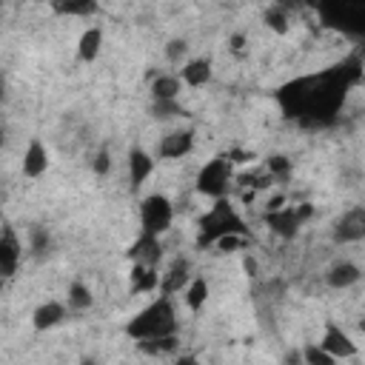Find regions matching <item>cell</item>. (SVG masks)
Returning <instances> with one entry per match:
<instances>
[{
  "label": "cell",
  "instance_id": "13",
  "mask_svg": "<svg viewBox=\"0 0 365 365\" xmlns=\"http://www.w3.org/2000/svg\"><path fill=\"white\" fill-rule=\"evenodd\" d=\"M63 319H66V305L57 302V299H46V302L37 305L34 314H31V325H34V331H48V328L60 325Z\"/></svg>",
  "mask_w": 365,
  "mask_h": 365
},
{
  "label": "cell",
  "instance_id": "37",
  "mask_svg": "<svg viewBox=\"0 0 365 365\" xmlns=\"http://www.w3.org/2000/svg\"><path fill=\"white\" fill-rule=\"evenodd\" d=\"M174 365H200V362H197V356H191V354H188V356H180Z\"/></svg>",
  "mask_w": 365,
  "mask_h": 365
},
{
  "label": "cell",
  "instance_id": "35",
  "mask_svg": "<svg viewBox=\"0 0 365 365\" xmlns=\"http://www.w3.org/2000/svg\"><path fill=\"white\" fill-rule=\"evenodd\" d=\"M242 268H245V274H248V277H257V271H259V265H257V259H254V257H245V259H242Z\"/></svg>",
  "mask_w": 365,
  "mask_h": 365
},
{
  "label": "cell",
  "instance_id": "1",
  "mask_svg": "<svg viewBox=\"0 0 365 365\" xmlns=\"http://www.w3.org/2000/svg\"><path fill=\"white\" fill-rule=\"evenodd\" d=\"M356 74H351L348 68H334L317 77H299L288 86L279 88L277 100L285 111V117H294L299 123H311V125H325L336 117L342 100H345V88L354 83Z\"/></svg>",
  "mask_w": 365,
  "mask_h": 365
},
{
  "label": "cell",
  "instance_id": "14",
  "mask_svg": "<svg viewBox=\"0 0 365 365\" xmlns=\"http://www.w3.org/2000/svg\"><path fill=\"white\" fill-rule=\"evenodd\" d=\"M151 171H154V160H151V154L145 151V148H131L128 151V180H131V185L134 188H140L148 177H151Z\"/></svg>",
  "mask_w": 365,
  "mask_h": 365
},
{
  "label": "cell",
  "instance_id": "26",
  "mask_svg": "<svg viewBox=\"0 0 365 365\" xmlns=\"http://www.w3.org/2000/svg\"><path fill=\"white\" fill-rule=\"evenodd\" d=\"M302 356H305V365H336V356H331L322 345L311 342L302 348Z\"/></svg>",
  "mask_w": 365,
  "mask_h": 365
},
{
  "label": "cell",
  "instance_id": "9",
  "mask_svg": "<svg viewBox=\"0 0 365 365\" xmlns=\"http://www.w3.org/2000/svg\"><path fill=\"white\" fill-rule=\"evenodd\" d=\"M191 148H194V131L180 128V131H168V134L160 140L157 154H160L163 160H180V157H185Z\"/></svg>",
  "mask_w": 365,
  "mask_h": 365
},
{
  "label": "cell",
  "instance_id": "32",
  "mask_svg": "<svg viewBox=\"0 0 365 365\" xmlns=\"http://www.w3.org/2000/svg\"><path fill=\"white\" fill-rule=\"evenodd\" d=\"M242 242H245V237H222V240L217 242V248H220V251H237Z\"/></svg>",
  "mask_w": 365,
  "mask_h": 365
},
{
  "label": "cell",
  "instance_id": "7",
  "mask_svg": "<svg viewBox=\"0 0 365 365\" xmlns=\"http://www.w3.org/2000/svg\"><path fill=\"white\" fill-rule=\"evenodd\" d=\"M128 259L131 265H148V268H157L160 259H163V245H160V237H151V234H143L131 242L128 248Z\"/></svg>",
  "mask_w": 365,
  "mask_h": 365
},
{
  "label": "cell",
  "instance_id": "20",
  "mask_svg": "<svg viewBox=\"0 0 365 365\" xmlns=\"http://www.w3.org/2000/svg\"><path fill=\"white\" fill-rule=\"evenodd\" d=\"M180 88H182L180 74H157L151 80V97H154V103L157 100H177Z\"/></svg>",
  "mask_w": 365,
  "mask_h": 365
},
{
  "label": "cell",
  "instance_id": "22",
  "mask_svg": "<svg viewBox=\"0 0 365 365\" xmlns=\"http://www.w3.org/2000/svg\"><path fill=\"white\" fill-rule=\"evenodd\" d=\"M177 345H180L177 334H171V336H157V339H143V342H137V348H140L143 354H151V356H163V354H171V351H177Z\"/></svg>",
  "mask_w": 365,
  "mask_h": 365
},
{
  "label": "cell",
  "instance_id": "2",
  "mask_svg": "<svg viewBox=\"0 0 365 365\" xmlns=\"http://www.w3.org/2000/svg\"><path fill=\"white\" fill-rule=\"evenodd\" d=\"M171 334H177V314H174L171 297H165V294L157 297L154 302H148L143 311H137L125 322V336H131L134 342L171 336Z\"/></svg>",
  "mask_w": 365,
  "mask_h": 365
},
{
  "label": "cell",
  "instance_id": "12",
  "mask_svg": "<svg viewBox=\"0 0 365 365\" xmlns=\"http://www.w3.org/2000/svg\"><path fill=\"white\" fill-rule=\"evenodd\" d=\"M188 259H182V257H177L171 265H168V271L163 274V279H160V291L165 294V297H171V294H177V291H185L188 288Z\"/></svg>",
  "mask_w": 365,
  "mask_h": 365
},
{
  "label": "cell",
  "instance_id": "18",
  "mask_svg": "<svg viewBox=\"0 0 365 365\" xmlns=\"http://www.w3.org/2000/svg\"><path fill=\"white\" fill-rule=\"evenodd\" d=\"M160 279H163V274H160L157 268H148V265H131V271H128V291H131V294L154 291V288H160Z\"/></svg>",
  "mask_w": 365,
  "mask_h": 365
},
{
  "label": "cell",
  "instance_id": "19",
  "mask_svg": "<svg viewBox=\"0 0 365 365\" xmlns=\"http://www.w3.org/2000/svg\"><path fill=\"white\" fill-rule=\"evenodd\" d=\"M100 48H103V29H100V26L86 29V31L80 34V43H77V54H80V60H83V63L97 60Z\"/></svg>",
  "mask_w": 365,
  "mask_h": 365
},
{
  "label": "cell",
  "instance_id": "23",
  "mask_svg": "<svg viewBox=\"0 0 365 365\" xmlns=\"http://www.w3.org/2000/svg\"><path fill=\"white\" fill-rule=\"evenodd\" d=\"M54 11L60 14H74V17H88L97 11V3L94 0H60V3H51Z\"/></svg>",
  "mask_w": 365,
  "mask_h": 365
},
{
  "label": "cell",
  "instance_id": "4",
  "mask_svg": "<svg viewBox=\"0 0 365 365\" xmlns=\"http://www.w3.org/2000/svg\"><path fill=\"white\" fill-rule=\"evenodd\" d=\"M231 177H234V163L228 160V154H220L197 171V191L205 197L222 200L228 185H231Z\"/></svg>",
  "mask_w": 365,
  "mask_h": 365
},
{
  "label": "cell",
  "instance_id": "28",
  "mask_svg": "<svg viewBox=\"0 0 365 365\" xmlns=\"http://www.w3.org/2000/svg\"><path fill=\"white\" fill-rule=\"evenodd\" d=\"M165 57H168V63H180V66H185L188 43H185V40H180V37L168 40V43H165Z\"/></svg>",
  "mask_w": 365,
  "mask_h": 365
},
{
  "label": "cell",
  "instance_id": "29",
  "mask_svg": "<svg viewBox=\"0 0 365 365\" xmlns=\"http://www.w3.org/2000/svg\"><path fill=\"white\" fill-rule=\"evenodd\" d=\"M180 114H182V108H180L177 100H157L154 103V117L157 120H168V117H180Z\"/></svg>",
  "mask_w": 365,
  "mask_h": 365
},
{
  "label": "cell",
  "instance_id": "25",
  "mask_svg": "<svg viewBox=\"0 0 365 365\" xmlns=\"http://www.w3.org/2000/svg\"><path fill=\"white\" fill-rule=\"evenodd\" d=\"M265 26L274 31V34H288V14L282 6H268L265 14H262Z\"/></svg>",
  "mask_w": 365,
  "mask_h": 365
},
{
  "label": "cell",
  "instance_id": "3",
  "mask_svg": "<svg viewBox=\"0 0 365 365\" xmlns=\"http://www.w3.org/2000/svg\"><path fill=\"white\" fill-rule=\"evenodd\" d=\"M245 222L242 217L234 211V205L222 197L217 200L202 217H200V234H197V245H217L222 237H245Z\"/></svg>",
  "mask_w": 365,
  "mask_h": 365
},
{
  "label": "cell",
  "instance_id": "5",
  "mask_svg": "<svg viewBox=\"0 0 365 365\" xmlns=\"http://www.w3.org/2000/svg\"><path fill=\"white\" fill-rule=\"evenodd\" d=\"M174 222V205L165 194H148L143 202H140V225H143V234H151V237H160L171 228Z\"/></svg>",
  "mask_w": 365,
  "mask_h": 365
},
{
  "label": "cell",
  "instance_id": "34",
  "mask_svg": "<svg viewBox=\"0 0 365 365\" xmlns=\"http://www.w3.org/2000/svg\"><path fill=\"white\" fill-rule=\"evenodd\" d=\"M285 208V194H274L265 205V214H274V211H282Z\"/></svg>",
  "mask_w": 365,
  "mask_h": 365
},
{
  "label": "cell",
  "instance_id": "8",
  "mask_svg": "<svg viewBox=\"0 0 365 365\" xmlns=\"http://www.w3.org/2000/svg\"><path fill=\"white\" fill-rule=\"evenodd\" d=\"M331 356L336 359H348V356H356V345L354 339L336 325V322H328L325 325V334H322V342H319Z\"/></svg>",
  "mask_w": 365,
  "mask_h": 365
},
{
  "label": "cell",
  "instance_id": "21",
  "mask_svg": "<svg viewBox=\"0 0 365 365\" xmlns=\"http://www.w3.org/2000/svg\"><path fill=\"white\" fill-rule=\"evenodd\" d=\"M208 294H211V288H208L205 277H194V279L188 282V288L182 291V297H185V305H188L191 311H200V308L208 302Z\"/></svg>",
  "mask_w": 365,
  "mask_h": 365
},
{
  "label": "cell",
  "instance_id": "10",
  "mask_svg": "<svg viewBox=\"0 0 365 365\" xmlns=\"http://www.w3.org/2000/svg\"><path fill=\"white\" fill-rule=\"evenodd\" d=\"M20 265V240L14 237L11 225H3V237H0V274L6 279H11L17 274Z\"/></svg>",
  "mask_w": 365,
  "mask_h": 365
},
{
  "label": "cell",
  "instance_id": "6",
  "mask_svg": "<svg viewBox=\"0 0 365 365\" xmlns=\"http://www.w3.org/2000/svg\"><path fill=\"white\" fill-rule=\"evenodd\" d=\"M331 234H334V242H342V245L365 240V205H356V208L342 211L336 217Z\"/></svg>",
  "mask_w": 365,
  "mask_h": 365
},
{
  "label": "cell",
  "instance_id": "33",
  "mask_svg": "<svg viewBox=\"0 0 365 365\" xmlns=\"http://www.w3.org/2000/svg\"><path fill=\"white\" fill-rule=\"evenodd\" d=\"M282 365H305L302 348H291V351H285V356H282Z\"/></svg>",
  "mask_w": 365,
  "mask_h": 365
},
{
  "label": "cell",
  "instance_id": "15",
  "mask_svg": "<svg viewBox=\"0 0 365 365\" xmlns=\"http://www.w3.org/2000/svg\"><path fill=\"white\" fill-rule=\"evenodd\" d=\"M46 168H48V151H46V145L40 140H29L26 154H23V174L34 180V177L46 174Z\"/></svg>",
  "mask_w": 365,
  "mask_h": 365
},
{
  "label": "cell",
  "instance_id": "36",
  "mask_svg": "<svg viewBox=\"0 0 365 365\" xmlns=\"http://www.w3.org/2000/svg\"><path fill=\"white\" fill-rule=\"evenodd\" d=\"M228 46H231L234 51H240V48L245 46V37H242V34H231V37H228Z\"/></svg>",
  "mask_w": 365,
  "mask_h": 365
},
{
  "label": "cell",
  "instance_id": "11",
  "mask_svg": "<svg viewBox=\"0 0 365 365\" xmlns=\"http://www.w3.org/2000/svg\"><path fill=\"white\" fill-rule=\"evenodd\" d=\"M265 225H268L277 237H282V240H294V237H297V231H299V225H302V220H299L297 208L285 205L282 211L265 214Z\"/></svg>",
  "mask_w": 365,
  "mask_h": 365
},
{
  "label": "cell",
  "instance_id": "27",
  "mask_svg": "<svg viewBox=\"0 0 365 365\" xmlns=\"http://www.w3.org/2000/svg\"><path fill=\"white\" fill-rule=\"evenodd\" d=\"M29 245H31L34 254H46L48 245H51V234L43 225H34V228H29Z\"/></svg>",
  "mask_w": 365,
  "mask_h": 365
},
{
  "label": "cell",
  "instance_id": "38",
  "mask_svg": "<svg viewBox=\"0 0 365 365\" xmlns=\"http://www.w3.org/2000/svg\"><path fill=\"white\" fill-rule=\"evenodd\" d=\"M80 365H100V362H97V359H91V356H83V359H80Z\"/></svg>",
  "mask_w": 365,
  "mask_h": 365
},
{
  "label": "cell",
  "instance_id": "31",
  "mask_svg": "<svg viewBox=\"0 0 365 365\" xmlns=\"http://www.w3.org/2000/svg\"><path fill=\"white\" fill-rule=\"evenodd\" d=\"M108 168H111V157H108V148H100L97 154H94V160H91V171L94 174H108Z\"/></svg>",
  "mask_w": 365,
  "mask_h": 365
},
{
  "label": "cell",
  "instance_id": "16",
  "mask_svg": "<svg viewBox=\"0 0 365 365\" xmlns=\"http://www.w3.org/2000/svg\"><path fill=\"white\" fill-rule=\"evenodd\" d=\"M362 279V271L354 265V262H348V259H339V262H334L328 271H325V282L331 285V288H351V285H356Z\"/></svg>",
  "mask_w": 365,
  "mask_h": 365
},
{
  "label": "cell",
  "instance_id": "30",
  "mask_svg": "<svg viewBox=\"0 0 365 365\" xmlns=\"http://www.w3.org/2000/svg\"><path fill=\"white\" fill-rule=\"evenodd\" d=\"M265 171L277 180V177H288V171H291V163H288V157H282V154H274V157H268V163H265Z\"/></svg>",
  "mask_w": 365,
  "mask_h": 365
},
{
  "label": "cell",
  "instance_id": "17",
  "mask_svg": "<svg viewBox=\"0 0 365 365\" xmlns=\"http://www.w3.org/2000/svg\"><path fill=\"white\" fill-rule=\"evenodd\" d=\"M180 80L191 88H200L211 80V60L208 57H191L185 60V66L180 68Z\"/></svg>",
  "mask_w": 365,
  "mask_h": 365
},
{
  "label": "cell",
  "instance_id": "24",
  "mask_svg": "<svg viewBox=\"0 0 365 365\" xmlns=\"http://www.w3.org/2000/svg\"><path fill=\"white\" fill-rule=\"evenodd\" d=\"M68 308H77V311H86V308H91V302H94V297H91V291L83 285V282H68Z\"/></svg>",
  "mask_w": 365,
  "mask_h": 365
}]
</instances>
